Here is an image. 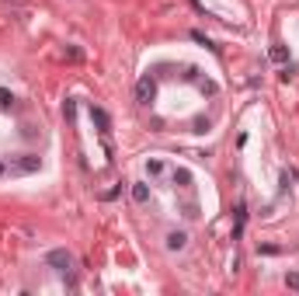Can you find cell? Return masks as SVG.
I'll return each mask as SVG.
<instances>
[{"mask_svg": "<svg viewBox=\"0 0 299 296\" xmlns=\"http://www.w3.org/2000/svg\"><path fill=\"white\" fill-rule=\"evenodd\" d=\"M289 286H292V289H299V275H289Z\"/></svg>", "mask_w": 299, "mask_h": 296, "instance_id": "obj_1", "label": "cell"}]
</instances>
